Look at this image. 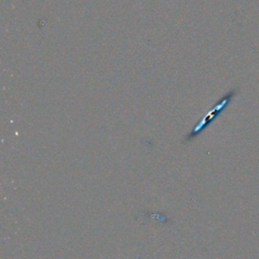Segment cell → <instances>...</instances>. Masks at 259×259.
<instances>
[{"mask_svg": "<svg viewBox=\"0 0 259 259\" xmlns=\"http://www.w3.org/2000/svg\"><path fill=\"white\" fill-rule=\"evenodd\" d=\"M237 94V89H232L227 92L217 103L193 125L191 131L184 137L183 143H190L194 139H196L205 128H207L220 115L221 113L228 107L233 98Z\"/></svg>", "mask_w": 259, "mask_h": 259, "instance_id": "6da1fadb", "label": "cell"}]
</instances>
